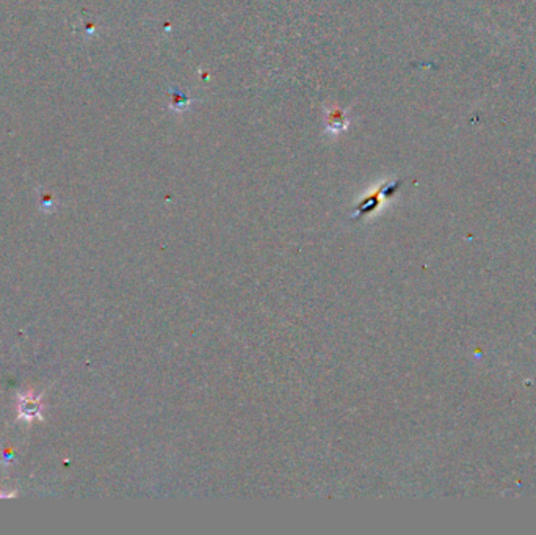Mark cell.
<instances>
[{
  "label": "cell",
  "mask_w": 536,
  "mask_h": 535,
  "mask_svg": "<svg viewBox=\"0 0 536 535\" xmlns=\"http://www.w3.org/2000/svg\"><path fill=\"white\" fill-rule=\"evenodd\" d=\"M41 404L38 397L33 395H22L19 399V413L21 417H24L27 421H32L33 417H39Z\"/></svg>",
  "instance_id": "obj_1"
}]
</instances>
